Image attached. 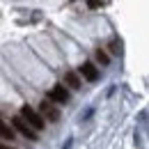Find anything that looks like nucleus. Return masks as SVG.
Returning <instances> with one entry per match:
<instances>
[{"label":"nucleus","instance_id":"nucleus-3","mask_svg":"<svg viewBox=\"0 0 149 149\" xmlns=\"http://www.w3.org/2000/svg\"><path fill=\"white\" fill-rule=\"evenodd\" d=\"M39 112H41V115H39L41 119H44V117H46L48 122H57V119H60V110H57V108L53 106V103H51V101H41V106H39Z\"/></svg>","mask_w":149,"mask_h":149},{"label":"nucleus","instance_id":"nucleus-8","mask_svg":"<svg viewBox=\"0 0 149 149\" xmlns=\"http://www.w3.org/2000/svg\"><path fill=\"white\" fill-rule=\"evenodd\" d=\"M96 60H99L103 67H108V62H110V57H108V53H106L103 48H99V51H96Z\"/></svg>","mask_w":149,"mask_h":149},{"label":"nucleus","instance_id":"nucleus-5","mask_svg":"<svg viewBox=\"0 0 149 149\" xmlns=\"http://www.w3.org/2000/svg\"><path fill=\"white\" fill-rule=\"evenodd\" d=\"M80 74H83L85 80H90V83H96V80H99V69L94 67L92 62H83V64H80Z\"/></svg>","mask_w":149,"mask_h":149},{"label":"nucleus","instance_id":"nucleus-2","mask_svg":"<svg viewBox=\"0 0 149 149\" xmlns=\"http://www.w3.org/2000/svg\"><path fill=\"white\" fill-rule=\"evenodd\" d=\"M46 99H48L51 103H67V101H69V92L64 90V85H55V87L48 90Z\"/></svg>","mask_w":149,"mask_h":149},{"label":"nucleus","instance_id":"nucleus-11","mask_svg":"<svg viewBox=\"0 0 149 149\" xmlns=\"http://www.w3.org/2000/svg\"><path fill=\"white\" fill-rule=\"evenodd\" d=\"M71 145H74V138H69V142H67V145H64L62 149H71Z\"/></svg>","mask_w":149,"mask_h":149},{"label":"nucleus","instance_id":"nucleus-7","mask_svg":"<svg viewBox=\"0 0 149 149\" xmlns=\"http://www.w3.org/2000/svg\"><path fill=\"white\" fill-rule=\"evenodd\" d=\"M0 138H2V140H14V131H12V126L5 124L2 119H0Z\"/></svg>","mask_w":149,"mask_h":149},{"label":"nucleus","instance_id":"nucleus-1","mask_svg":"<svg viewBox=\"0 0 149 149\" xmlns=\"http://www.w3.org/2000/svg\"><path fill=\"white\" fill-rule=\"evenodd\" d=\"M19 117L23 119V122H28V126L35 131V133L44 129V119H41V117H39V112L35 110V108H30V106H23Z\"/></svg>","mask_w":149,"mask_h":149},{"label":"nucleus","instance_id":"nucleus-4","mask_svg":"<svg viewBox=\"0 0 149 149\" xmlns=\"http://www.w3.org/2000/svg\"><path fill=\"white\" fill-rule=\"evenodd\" d=\"M12 124H14V129L19 131L21 135H25L28 140H37V133H35V131L30 129V126H28V124H25V122L21 119L19 115H16V117H12Z\"/></svg>","mask_w":149,"mask_h":149},{"label":"nucleus","instance_id":"nucleus-10","mask_svg":"<svg viewBox=\"0 0 149 149\" xmlns=\"http://www.w3.org/2000/svg\"><path fill=\"white\" fill-rule=\"evenodd\" d=\"M140 124H142V126L147 124V110H142V112H140Z\"/></svg>","mask_w":149,"mask_h":149},{"label":"nucleus","instance_id":"nucleus-6","mask_svg":"<svg viewBox=\"0 0 149 149\" xmlns=\"http://www.w3.org/2000/svg\"><path fill=\"white\" fill-rule=\"evenodd\" d=\"M64 83H67L71 90H80V85H83L76 71H67V74H64Z\"/></svg>","mask_w":149,"mask_h":149},{"label":"nucleus","instance_id":"nucleus-9","mask_svg":"<svg viewBox=\"0 0 149 149\" xmlns=\"http://www.w3.org/2000/svg\"><path fill=\"white\" fill-rule=\"evenodd\" d=\"M110 51L115 53V55H119V53H122V41H117V39H112V44H110Z\"/></svg>","mask_w":149,"mask_h":149},{"label":"nucleus","instance_id":"nucleus-12","mask_svg":"<svg viewBox=\"0 0 149 149\" xmlns=\"http://www.w3.org/2000/svg\"><path fill=\"white\" fill-rule=\"evenodd\" d=\"M0 149H14V147H9V145H5V142H0Z\"/></svg>","mask_w":149,"mask_h":149}]
</instances>
